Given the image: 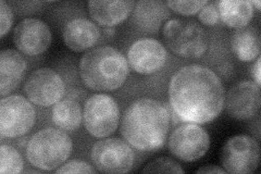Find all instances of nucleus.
<instances>
[{
	"mask_svg": "<svg viewBox=\"0 0 261 174\" xmlns=\"http://www.w3.org/2000/svg\"><path fill=\"white\" fill-rule=\"evenodd\" d=\"M225 92L221 80L209 68L186 65L171 78L169 101L179 121L206 124L222 112Z\"/></svg>",
	"mask_w": 261,
	"mask_h": 174,
	"instance_id": "f257e3e1",
	"label": "nucleus"
},
{
	"mask_svg": "<svg viewBox=\"0 0 261 174\" xmlns=\"http://www.w3.org/2000/svg\"><path fill=\"white\" fill-rule=\"evenodd\" d=\"M170 129L167 107L152 98H141L130 104L121 122V135L141 152H156L165 144Z\"/></svg>",
	"mask_w": 261,
	"mask_h": 174,
	"instance_id": "f03ea898",
	"label": "nucleus"
},
{
	"mask_svg": "<svg viewBox=\"0 0 261 174\" xmlns=\"http://www.w3.org/2000/svg\"><path fill=\"white\" fill-rule=\"evenodd\" d=\"M128 63L118 49L99 46L88 51L80 61V76L91 90L108 93L123 86L128 77Z\"/></svg>",
	"mask_w": 261,
	"mask_h": 174,
	"instance_id": "7ed1b4c3",
	"label": "nucleus"
},
{
	"mask_svg": "<svg viewBox=\"0 0 261 174\" xmlns=\"http://www.w3.org/2000/svg\"><path fill=\"white\" fill-rule=\"evenodd\" d=\"M72 151V139L64 131L48 128L37 132L30 138L27 157L34 168L53 171L70 158Z\"/></svg>",
	"mask_w": 261,
	"mask_h": 174,
	"instance_id": "20e7f679",
	"label": "nucleus"
},
{
	"mask_svg": "<svg viewBox=\"0 0 261 174\" xmlns=\"http://www.w3.org/2000/svg\"><path fill=\"white\" fill-rule=\"evenodd\" d=\"M167 47L181 58L197 59L209 48V37L206 31L193 20L171 19L162 29Z\"/></svg>",
	"mask_w": 261,
	"mask_h": 174,
	"instance_id": "39448f33",
	"label": "nucleus"
},
{
	"mask_svg": "<svg viewBox=\"0 0 261 174\" xmlns=\"http://www.w3.org/2000/svg\"><path fill=\"white\" fill-rule=\"evenodd\" d=\"M83 122L86 131L96 138L112 135L120 123V109L116 99L106 93L87 98L83 108Z\"/></svg>",
	"mask_w": 261,
	"mask_h": 174,
	"instance_id": "423d86ee",
	"label": "nucleus"
},
{
	"mask_svg": "<svg viewBox=\"0 0 261 174\" xmlns=\"http://www.w3.org/2000/svg\"><path fill=\"white\" fill-rule=\"evenodd\" d=\"M36 122L32 103L21 95H9L0 102V135L16 138L28 134Z\"/></svg>",
	"mask_w": 261,
	"mask_h": 174,
	"instance_id": "0eeeda50",
	"label": "nucleus"
},
{
	"mask_svg": "<svg viewBox=\"0 0 261 174\" xmlns=\"http://www.w3.org/2000/svg\"><path fill=\"white\" fill-rule=\"evenodd\" d=\"M91 158L101 173H127L134 164V152L127 142L120 138L100 139L93 145Z\"/></svg>",
	"mask_w": 261,
	"mask_h": 174,
	"instance_id": "6e6552de",
	"label": "nucleus"
},
{
	"mask_svg": "<svg viewBox=\"0 0 261 174\" xmlns=\"http://www.w3.org/2000/svg\"><path fill=\"white\" fill-rule=\"evenodd\" d=\"M260 160V147L257 140L248 135H235L222 147L221 162L225 172L249 174L254 172Z\"/></svg>",
	"mask_w": 261,
	"mask_h": 174,
	"instance_id": "1a4fd4ad",
	"label": "nucleus"
},
{
	"mask_svg": "<svg viewBox=\"0 0 261 174\" xmlns=\"http://www.w3.org/2000/svg\"><path fill=\"white\" fill-rule=\"evenodd\" d=\"M168 148L175 158L193 162L207 154L210 148V137L199 124L185 123L171 133Z\"/></svg>",
	"mask_w": 261,
	"mask_h": 174,
	"instance_id": "9d476101",
	"label": "nucleus"
},
{
	"mask_svg": "<svg viewBox=\"0 0 261 174\" xmlns=\"http://www.w3.org/2000/svg\"><path fill=\"white\" fill-rule=\"evenodd\" d=\"M23 90L32 104L47 108L62 101L65 94V84L55 70L40 68L28 78Z\"/></svg>",
	"mask_w": 261,
	"mask_h": 174,
	"instance_id": "9b49d317",
	"label": "nucleus"
},
{
	"mask_svg": "<svg viewBox=\"0 0 261 174\" xmlns=\"http://www.w3.org/2000/svg\"><path fill=\"white\" fill-rule=\"evenodd\" d=\"M168 59L166 47L154 38L137 39L128 48L127 63L134 72L150 76L158 72Z\"/></svg>",
	"mask_w": 261,
	"mask_h": 174,
	"instance_id": "f8f14e48",
	"label": "nucleus"
},
{
	"mask_svg": "<svg viewBox=\"0 0 261 174\" xmlns=\"http://www.w3.org/2000/svg\"><path fill=\"white\" fill-rule=\"evenodd\" d=\"M53 35L48 24L39 19L22 20L13 31V43L18 51L27 56H38L50 47Z\"/></svg>",
	"mask_w": 261,
	"mask_h": 174,
	"instance_id": "ddd939ff",
	"label": "nucleus"
},
{
	"mask_svg": "<svg viewBox=\"0 0 261 174\" xmlns=\"http://www.w3.org/2000/svg\"><path fill=\"white\" fill-rule=\"evenodd\" d=\"M226 112L236 120H249L258 113L261 105L260 86L254 81H242L233 85L224 98Z\"/></svg>",
	"mask_w": 261,
	"mask_h": 174,
	"instance_id": "4468645a",
	"label": "nucleus"
},
{
	"mask_svg": "<svg viewBox=\"0 0 261 174\" xmlns=\"http://www.w3.org/2000/svg\"><path fill=\"white\" fill-rule=\"evenodd\" d=\"M100 29L97 24L83 18L71 20L63 29L65 46L76 53L95 48L100 39Z\"/></svg>",
	"mask_w": 261,
	"mask_h": 174,
	"instance_id": "2eb2a0df",
	"label": "nucleus"
},
{
	"mask_svg": "<svg viewBox=\"0 0 261 174\" xmlns=\"http://www.w3.org/2000/svg\"><path fill=\"white\" fill-rule=\"evenodd\" d=\"M135 2H108V0H92L88 3V12L91 18L100 27L112 28L124 22L133 12Z\"/></svg>",
	"mask_w": 261,
	"mask_h": 174,
	"instance_id": "dca6fc26",
	"label": "nucleus"
},
{
	"mask_svg": "<svg viewBox=\"0 0 261 174\" xmlns=\"http://www.w3.org/2000/svg\"><path fill=\"white\" fill-rule=\"evenodd\" d=\"M170 16L167 5L163 2H138L133 9L132 22L134 27L146 34H157Z\"/></svg>",
	"mask_w": 261,
	"mask_h": 174,
	"instance_id": "f3484780",
	"label": "nucleus"
},
{
	"mask_svg": "<svg viewBox=\"0 0 261 174\" xmlns=\"http://www.w3.org/2000/svg\"><path fill=\"white\" fill-rule=\"evenodd\" d=\"M27 62L18 51L5 49L0 54V93L3 98L11 94L22 82Z\"/></svg>",
	"mask_w": 261,
	"mask_h": 174,
	"instance_id": "a211bd4d",
	"label": "nucleus"
},
{
	"mask_svg": "<svg viewBox=\"0 0 261 174\" xmlns=\"http://www.w3.org/2000/svg\"><path fill=\"white\" fill-rule=\"evenodd\" d=\"M216 4L220 20L230 29L247 27L254 18V7L248 0H222Z\"/></svg>",
	"mask_w": 261,
	"mask_h": 174,
	"instance_id": "6ab92c4d",
	"label": "nucleus"
},
{
	"mask_svg": "<svg viewBox=\"0 0 261 174\" xmlns=\"http://www.w3.org/2000/svg\"><path fill=\"white\" fill-rule=\"evenodd\" d=\"M260 33L255 27L236 30L231 39L232 51L241 61L250 62L257 59L260 53Z\"/></svg>",
	"mask_w": 261,
	"mask_h": 174,
	"instance_id": "aec40b11",
	"label": "nucleus"
},
{
	"mask_svg": "<svg viewBox=\"0 0 261 174\" xmlns=\"http://www.w3.org/2000/svg\"><path fill=\"white\" fill-rule=\"evenodd\" d=\"M51 119L55 126L67 132H74L83 122V110L73 99H63L54 106Z\"/></svg>",
	"mask_w": 261,
	"mask_h": 174,
	"instance_id": "412c9836",
	"label": "nucleus"
},
{
	"mask_svg": "<svg viewBox=\"0 0 261 174\" xmlns=\"http://www.w3.org/2000/svg\"><path fill=\"white\" fill-rule=\"evenodd\" d=\"M23 167L21 154L13 146L3 144L0 147V172L3 174L21 173Z\"/></svg>",
	"mask_w": 261,
	"mask_h": 174,
	"instance_id": "4be33fe9",
	"label": "nucleus"
},
{
	"mask_svg": "<svg viewBox=\"0 0 261 174\" xmlns=\"http://www.w3.org/2000/svg\"><path fill=\"white\" fill-rule=\"evenodd\" d=\"M143 173H184L178 162L173 159L160 157L158 159H154L150 163L145 165L142 170Z\"/></svg>",
	"mask_w": 261,
	"mask_h": 174,
	"instance_id": "5701e85b",
	"label": "nucleus"
},
{
	"mask_svg": "<svg viewBox=\"0 0 261 174\" xmlns=\"http://www.w3.org/2000/svg\"><path fill=\"white\" fill-rule=\"evenodd\" d=\"M208 2H167L166 5L171 10L181 15H194L198 13L202 7H205Z\"/></svg>",
	"mask_w": 261,
	"mask_h": 174,
	"instance_id": "b1692460",
	"label": "nucleus"
},
{
	"mask_svg": "<svg viewBox=\"0 0 261 174\" xmlns=\"http://www.w3.org/2000/svg\"><path fill=\"white\" fill-rule=\"evenodd\" d=\"M56 173H95L91 164L82 160H70L65 161L58 169L55 170Z\"/></svg>",
	"mask_w": 261,
	"mask_h": 174,
	"instance_id": "393cba45",
	"label": "nucleus"
},
{
	"mask_svg": "<svg viewBox=\"0 0 261 174\" xmlns=\"http://www.w3.org/2000/svg\"><path fill=\"white\" fill-rule=\"evenodd\" d=\"M198 20L208 27L218 24L220 21V15L217 4L208 2V4L205 7H202L201 10L198 12Z\"/></svg>",
	"mask_w": 261,
	"mask_h": 174,
	"instance_id": "a878e982",
	"label": "nucleus"
},
{
	"mask_svg": "<svg viewBox=\"0 0 261 174\" xmlns=\"http://www.w3.org/2000/svg\"><path fill=\"white\" fill-rule=\"evenodd\" d=\"M13 12L11 7L4 0L0 2V36L5 37L13 24Z\"/></svg>",
	"mask_w": 261,
	"mask_h": 174,
	"instance_id": "bb28decb",
	"label": "nucleus"
},
{
	"mask_svg": "<svg viewBox=\"0 0 261 174\" xmlns=\"http://www.w3.org/2000/svg\"><path fill=\"white\" fill-rule=\"evenodd\" d=\"M260 62H261V58L258 57L255 64L252 65V68H251L252 78H254V82L256 83L258 86H260V84H261V67H260Z\"/></svg>",
	"mask_w": 261,
	"mask_h": 174,
	"instance_id": "cd10ccee",
	"label": "nucleus"
},
{
	"mask_svg": "<svg viewBox=\"0 0 261 174\" xmlns=\"http://www.w3.org/2000/svg\"><path fill=\"white\" fill-rule=\"evenodd\" d=\"M196 173H225V170L217 167V165H205V167L199 168Z\"/></svg>",
	"mask_w": 261,
	"mask_h": 174,
	"instance_id": "c85d7f7f",
	"label": "nucleus"
},
{
	"mask_svg": "<svg viewBox=\"0 0 261 174\" xmlns=\"http://www.w3.org/2000/svg\"><path fill=\"white\" fill-rule=\"evenodd\" d=\"M251 3V6L252 7H256V10H258V11H260V9H261V5H260V2H258V0H256V2H250Z\"/></svg>",
	"mask_w": 261,
	"mask_h": 174,
	"instance_id": "c756f323",
	"label": "nucleus"
}]
</instances>
